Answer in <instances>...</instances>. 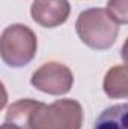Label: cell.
Wrapping results in <instances>:
<instances>
[{"mask_svg":"<svg viewBox=\"0 0 128 129\" xmlns=\"http://www.w3.org/2000/svg\"><path fill=\"white\" fill-rule=\"evenodd\" d=\"M75 30L83 44L92 50H107L113 47L119 35V24L110 12L102 8H91L83 11L77 21Z\"/></svg>","mask_w":128,"mask_h":129,"instance_id":"1","label":"cell"},{"mask_svg":"<svg viewBox=\"0 0 128 129\" xmlns=\"http://www.w3.org/2000/svg\"><path fill=\"white\" fill-rule=\"evenodd\" d=\"M38 39L30 27L24 24L8 26L0 36L2 60L11 68H23L36 56Z\"/></svg>","mask_w":128,"mask_h":129,"instance_id":"2","label":"cell"},{"mask_svg":"<svg viewBox=\"0 0 128 129\" xmlns=\"http://www.w3.org/2000/svg\"><path fill=\"white\" fill-rule=\"evenodd\" d=\"M81 125L83 108L75 99L42 104L30 120V129H81Z\"/></svg>","mask_w":128,"mask_h":129,"instance_id":"3","label":"cell"},{"mask_svg":"<svg viewBox=\"0 0 128 129\" xmlns=\"http://www.w3.org/2000/svg\"><path fill=\"white\" fill-rule=\"evenodd\" d=\"M30 83L42 93L60 96L72 89L74 75L66 64L59 62H47L32 74Z\"/></svg>","mask_w":128,"mask_h":129,"instance_id":"4","label":"cell"},{"mask_svg":"<svg viewBox=\"0 0 128 129\" xmlns=\"http://www.w3.org/2000/svg\"><path fill=\"white\" fill-rule=\"evenodd\" d=\"M71 14L68 0H33L30 15L33 21L45 29H53L63 24Z\"/></svg>","mask_w":128,"mask_h":129,"instance_id":"5","label":"cell"},{"mask_svg":"<svg viewBox=\"0 0 128 129\" xmlns=\"http://www.w3.org/2000/svg\"><path fill=\"white\" fill-rule=\"evenodd\" d=\"M41 105L42 102L35 99H18L8 108L5 123L14 125L20 129H30V120Z\"/></svg>","mask_w":128,"mask_h":129,"instance_id":"6","label":"cell"},{"mask_svg":"<svg viewBox=\"0 0 128 129\" xmlns=\"http://www.w3.org/2000/svg\"><path fill=\"white\" fill-rule=\"evenodd\" d=\"M104 93L110 99L128 98V66L118 64L107 71L102 83Z\"/></svg>","mask_w":128,"mask_h":129,"instance_id":"7","label":"cell"},{"mask_svg":"<svg viewBox=\"0 0 128 129\" xmlns=\"http://www.w3.org/2000/svg\"><path fill=\"white\" fill-rule=\"evenodd\" d=\"M94 129H128V102L105 108L95 120Z\"/></svg>","mask_w":128,"mask_h":129,"instance_id":"8","label":"cell"},{"mask_svg":"<svg viewBox=\"0 0 128 129\" xmlns=\"http://www.w3.org/2000/svg\"><path fill=\"white\" fill-rule=\"evenodd\" d=\"M107 11L118 24H128V0H109Z\"/></svg>","mask_w":128,"mask_h":129,"instance_id":"9","label":"cell"},{"mask_svg":"<svg viewBox=\"0 0 128 129\" xmlns=\"http://www.w3.org/2000/svg\"><path fill=\"white\" fill-rule=\"evenodd\" d=\"M121 56H122L125 64L128 66V38H127V41H125V44H124V47H122V50H121Z\"/></svg>","mask_w":128,"mask_h":129,"instance_id":"10","label":"cell"},{"mask_svg":"<svg viewBox=\"0 0 128 129\" xmlns=\"http://www.w3.org/2000/svg\"><path fill=\"white\" fill-rule=\"evenodd\" d=\"M0 129H20V128H17V126H14V125H9V123H3Z\"/></svg>","mask_w":128,"mask_h":129,"instance_id":"11","label":"cell"}]
</instances>
